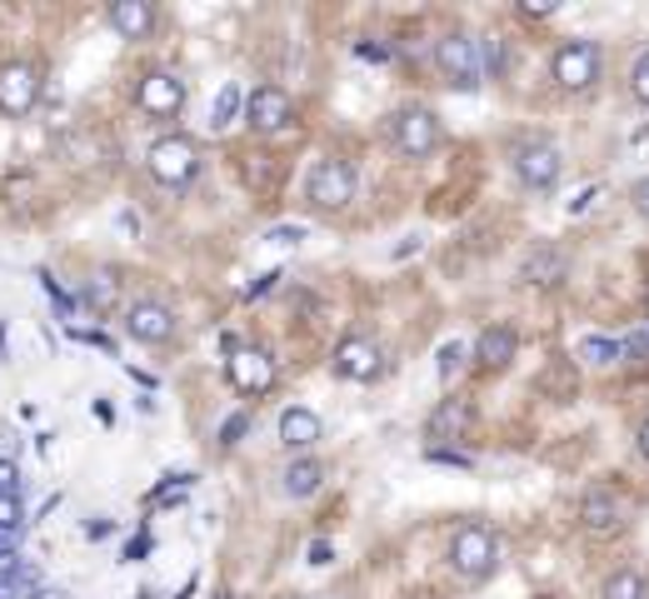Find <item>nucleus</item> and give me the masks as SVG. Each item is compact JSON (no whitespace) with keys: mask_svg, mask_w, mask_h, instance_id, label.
I'll list each match as a JSON object with an SVG mask.
<instances>
[{"mask_svg":"<svg viewBox=\"0 0 649 599\" xmlns=\"http://www.w3.org/2000/svg\"><path fill=\"white\" fill-rule=\"evenodd\" d=\"M110 26L125 40H145L150 30H155V6H150V0H115V6H110Z\"/></svg>","mask_w":649,"mask_h":599,"instance_id":"dca6fc26","label":"nucleus"},{"mask_svg":"<svg viewBox=\"0 0 649 599\" xmlns=\"http://www.w3.org/2000/svg\"><path fill=\"white\" fill-rule=\"evenodd\" d=\"M389 135H395L399 155L409 160H425L439 150V140H445V130H439V115L425 105H405L395 120H389Z\"/></svg>","mask_w":649,"mask_h":599,"instance_id":"39448f33","label":"nucleus"},{"mask_svg":"<svg viewBox=\"0 0 649 599\" xmlns=\"http://www.w3.org/2000/svg\"><path fill=\"white\" fill-rule=\"evenodd\" d=\"M305 200L315 210H345L349 200H355V165L339 155L315 160L305 175Z\"/></svg>","mask_w":649,"mask_h":599,"instance_id":"7ed1b4c3","label":"nucleus"},{"mask_svg":"<svg viewBox=\"0 0 649 599\" xmlns=\"http://www.w3.org/2000/svg\"><path fill=\"white\" fill-rule=\"evenodd\" d=\"M0 525L26 529V505H20V495H0Z\"/></svg>","mask_w":649,"mask_h":599,"instance_id":"a878e982","label":"nucleus"},{"mask_svg":"<svg viewBox=\"0 0 649 599\" xmlns=\"http://www.w3.org/2000/svg\"><path fill=\"white\" fill-rule=\"evenodd\" d=\"M310 565H329V545H325V539H315V545H310Z\"/></svg>","mask_w":649,"mask_h":599,"instance_id":"e433bc0d","label":"nucleus"},{"mask_svg":"<svg viewBox=\"0 0 649 599\" xmlns=\"http://www.w3.org/2000/svg\"><path fill=\"white\" fill-rule=\"evenodd\" d=\"M599 200V185H589V190H579V200H569V215H585L589 205Z\"/></svg>","mask_w":649,"mask_h":599,"instance_id":"473e14b6","label":"nucleus"},{"mask_svg":"<svg viewBox=\"0 0 649 599\" xmlns=\"http://www.w3.org/2000/svg\"><path fill=\"white\" fill-rule=\"evenodd\" d=\"M145 165H150V175H155L160 185L180 190V185H190V180H195V170H200V145H195L190 135H160L155 145H150Z\"/></svg>","mask_w":649,"mask_h":599,"instance_id":"20e7f679","label":"nucleus"},{"mask_svg":"<svg viewBox=\"0 0 649 599\" xmlns=\"http://www.w3.org/2000/svg\"><path fill=\"white\" fill-rule=\"evenodd\" d=\"M515 329L509 325H489V329H479V339H475V359L485 369H505L509 359H515Z\"/></svg>","mask_w":649,"mask_h":599,"instance_id":"f3484780","label":"nucleus"},{"mask_svg":"<svg viewBox=\"0 0 649 599\" xmlns=\"http://www.w3.org/2000/svg\"><path fill=\"white\" fill-rule=\"evenodd\" d=\"M629 90H635V100H645L649 105V50L635 60V70H629Z\"/></svg>","mask_w":649,"mask_h":599,"instance_id":"bb28decb","label":"nucleus"},{"mask_svg":"<svg viewBox=\"0 0 649 599\" xmlns=\"http://www.w3.org/2000/svg\"><path fill=\"white\" fill-rule=\"evenodd\" d=\"M275 280H280V270H270V275H260V280H255V285H250V290H245V295H250V300H255V295H265V290H270V285H275Z\"/></svg>","mask_w":649,"mask_h":599,"instance_id":"f704fd0d","label":"nucleus"},{"mask_svg":"<svg viewBox=\"0 0 649 599\" xmlns=\"http://www.w3.org/2000/svg\"><path fill=\"white\" fill-rule=\"evenodd\" d=\"M339 379H375L379 375V345L365 335H345L335 345V359H329Z\"/></svg>","mask_w":649,"mask_h":599,"instance_id":"ddd939ff","label":"nucleus"},{"mask_svg":"<svg viewBox=\"0 0 649 599\" xmlns=\"http://www.w3.org/2000/svg\"><path fill=\"white\" fill-rule=\"evenodd\" d=\"M629 200H635V210L649 220V175H645V180H635V190H629Z\"/></svg>","mask_w":649,"mask_h":599,"instance_id":"2f4dec72","label":"nucleus"},{"mask_svg":"<svg viewBox=\"0 0 649 599\" xmlns=\"http://www.w3.org/2000/svg\"><path fill=\"white\" fill-rule=\"evenodd\" d=\"M549 70H555V80L565 90H589L599 80V45L595 40H565L555 50V60H549Z\"/></svg>","mask_w":649,"mask_h":599,"instance_id":"6e6552de","label":"nucleus"},{"mask_svg":"<svg viewBox=\"0 0 649 599\" xmlns=\"http://www.w3.org/2000/svg\"><path fill=\"white\" fill-rule=\"evenodd\" d=\"M465 345H459V339H445V345H439V355H435V369H439V379H455L459 369H465Z\"/></svg>","mask_w":649,"mask_h":599,"instance_id":"5701e85b","label":"nucleus"},{"mask_svg":"<svg viewBox=\"0 0 649 599\" xmlns=\"http://www.w3.org/2000/svg\"><path fill=\"white\" fill-rule=\"evenodd\" d=\"M579 355L589 359V365H615L619 359V339H585V345H579Z\"/></svg>","mask_w":649,"mask_h":599,"instance_id":"b1692460","label":"nucleus"},{"mask_svg":"<svg viewBox=\"0 0 649 599\" xmlns=\"http://www.w3.org/2000/svg\"><path fill=\"white\" fill-rule=\"evenodd\" d=\"M135 105L145 110V115H155V120L180 115V105H185V80L170 75V70H150V75L140 80V90H135Z\"/></svg>","mask_w":649,"mask_h":599,"instance_id":"f8f14e48","label":"nucleus"},{"mask_svg":"<svg viewBox=\"0 0 649 599\" xmlns=\"http://www.w3.org/2000/svg\"><path fill=\"white\" fill-rule=\"evenodd\" d=\"M240 105H245V95H240V85H220L215 105H210V130H225L230 120L240 115Z\"/></svg>","mask_w":649,"mask_h":599,"instance_id":"4be33fe9","label":"nucleus"},{"mask_svg":"<svg viewBox=\"0 0 649 599\" xmlns=\"http://www.w3.org/2000/svg\"><path fill=\"white\" fill-rule=\"evenodd\" d=\"M245 429H250V415H230V419H225V429H220V439H225V445H235V439L245 435Z\"/></svg>","mask_w":649,"mask_h":599,"instance_id":"7c9ffc66","label":"nucleus"},{"mask_svg":"<svg viewBox=\"0 0 649 599\" xmlns=\"http://www.w3.org/2000/svg\"><path fill=\"white\" fill-rule=\"evenodd\" d=\"M280 479H285L290 499H310L320 485H325V465H320V459H290V469Z\"/></svg>","mask_w":649,"mask_h":599,"instance_id":"aec40b11","label":"nucleus"},{"mask_svg":"<svg viewBox=\"0 0 649 599\" xmlns=\"http://www.w3.org/2000/svg\"><path fill=\"white\" fill-rule=\"evenodd\" d=\"M559 170H565V155H559L549 140H525V145H515V175L525 190H555Z\"/></svg>","mask_w":649,"mask_h":599,"instance_id":"423d86ee","label":"nucleus"},{"mask_svg":"<svg viewBox=\"0 0 649 599\" xmlns=\"http://www.w3.org/2000/svg\"><path fill=\"white\" fill-rule=\"evenodd\" d=\"M355 50H359V55H365V60H389V50H385V45H369V40H359Z\"/></svg>","mask_w":649,"mask_h":599,"instance_id":"c9c22d12","label":"nucleus"},{"mask_svg":"<svg viewBox=\"0 0 649 599\" xmlns=\"http://www.w3.org/2000/svg\"><path fill=\"white\" fill-rule=\"evenodd\" d=\"M599 599H649V585H645V575H635V569H619V575L605 579Z\"/></svg>","mask_w":649,"mask_h":599,"instance_id":"412c9836","label":"nucleus"},{"mask_svg":"<svg viewBox=\"0 0 649 599\" xmlns=\"http://www.w3.org/2000/svg\"><path fill=\"white\" fill-rule=\"evenodd\" d=\"M469 399H439L435 405V415L425 419V435L429 439H459L469 429Z\"/></svg>","mask_w":649,"mask_h":599,"instance_id":"a211bd4d","label":"nucleus"},{"mask_svg":"<svg viewBox=\"0 0 649 599\" xmlns=\"http://www.w3.org/2000/svg\"><path fill=\"white\" fill-rule=\"evenodd\" d=\"M225 369H230V385H235L240 395H265V389L275 385V359H270L265 349H255V345L230 349Z\"/></svg>","mask_w":649,"mask_h":599,"instance_id":"9d476101","label":"nucleus"},{"mask_svg":"<svg viewBox=\"0 0 649 599\" xmlns=\"http://www.w3.org/2000/svg\"><path fill=\"white\" fill-rule=\"evenodd\" d=\"M499 565V539L489 525H479V519H469V525L455 529V539H449V569L465 579H485L495 575Z\"/></svg>","mask_w":649,"mask_h":599,"instance_id":"f257e3e1","label":"nucleus"},{"mask_svg":"<svg viewBox=\"0 0 649 599\" xmlns=\"http://www.w3.org/2000/svg\"><path fill=\"white\" fill-rule=\"evenodd\" d=\"M435 65H439L449 90H479V80H485L479 40H469L465 30H449V35L435 40Z\"/></svg>","mask_w":649,"mask_h":599,"instance_id":"f03ea898","label":"nucleus"},{"mask_svg":"<svg viewBox=\"0 0 649 599\" xmlns=\"http://www.w3.org/2000/svg\"><path fill=\"white\" fill-rule=\"evenodd\" d=\"M265 240L270 245H300V240H305V225H275Z\"/></svg>","mask_w":649,"mask_h":599,"instance_id":"cd10ccee","label":"nucleus"},{"mask_svg":"<svg viewBox=\"0 0 649 599\" xmlns=\"http://www.w3.org/2000/svg\"><path fill=\"white\" fill-rule=\"evenodd\" d=\"M125 335L140 345H170L175 339V309L160 305V300H135L125 309Z\"/></svg>","mask_w":649,"mask_h":599,"instance_id":"9b49d317","label":"nucleus"},{"mask_svg":"<svg viewBox=\"0 0 649 599\" xmlns=\"http://www.w3.org/2000/svg\"><path fill=\"white\" fill-rule=\"evenodd\" d=\"M245 120H250V130H260V135H280V130L295 125V100H290L280 85H260V90L245 95Z\"/></svg>","mask_w":649,"mask_h":599,"instance_id":"1a4fd4ad","label":"nucleus"},{"mask_svg":"<svg viewBox=\"0 0 649 599\" xmlns=\"http://www.w3.org/2000/svg\"><path fill=\"white\" fill-rule=\"evenodd\" d=\"M519 10H525L529 20H535V16H539V20H545V16H555V6H535V0H525V6H519Z\"/></svg>","mask_w":649,"mask_h":599,"instance_id":"4c0bfd02","label":"nucleus"},{"mask_svg":"<svg viewBox=\"0 0 649 599\" xmlns=\"http://www.w3.org/2000/svg\"><path fill=\"white\" fill-rule=\"evenodd\" d=\"M320 435H325V425H320L315 409L290 405L285 415H280V445H285V449H310Z\"/></svg>","mask_w":649,"mask_h":599,"instance_id":"2eb2a0df","label":"nucleus"},{"mask_svg":"<svg viewBox=\"0 0 649 599\" xmlns=\"http://www.w3.org/2000/svg\"><path fill=\"white\" fill-rule=\"evenodd\" d=\"M429 459H439V465H469V455H459V449H429Z\"/></svg>","mask_w":649,"mask_h":599,"instance_id":"72a5a7b5","label":"nucleus"},{"mask_svg":"<svg viewBox=\"0 0 649 599\" xmlns=\"http://www.w3.org/2000/svg\"><path fill=\"white\" fill-rule=\"evenodd\" d=\"M0 495H20V469L10 459H0Z\"/></svg>","mask_w":649,"mask_h":599,"instance_id":"c756f323","label":"nucleus"},{"mask_svg":"<svg viewBox=\"0 0 649 599\" xmlns=\"http://www.w3.org/2000/svg\"><path fill=\"white\" fill-rule=\"evenodd\" d=\"M579 525H585L589 535H615V529L625 525V495H615L609 485H595L585 495V505H579Z\"/></svg>","mask_w":649,"mask_h":599,"instance_id":"4468645a","label":"nucleus"},{"mask_svg":"<svg viewBox=\"0 0 649 599\" xmlns=\"http://www.w3.org/2000/svg\"><path fill=\"white\" fill-rule=\"evenodd\" d=\"M639 449H645V459H649V419L639 425Z\"/></svg>","mask_w":649,"mask_h":599,"instance_id":"ea45409f","label":"nucleus"},{"mask_svg":"<svg viewBox=\"0 0 649 599\" xmlns=\"http://www.w3.org/2000/svg\"><path fill=\"white\" fill-rule=\"evenodd\" d=\"M85 295H90V305H95V309H110V305H115V275H110V270H100V275L90 280Z\"/></svg>","mask_w":649,"mask_h":599,"instance_id":"393cba45","label":"nucleus"},{"mask_svg":"<svg viewBox=\"0 0 649 599\" xmlns=\"http://www.w3.org/2000/svg\"><path fill=\"white\" fill-rule=\"evenodd\" d=\"M36 100H40V70L30 60H6L0 65V115L20 120L36 110Z\"/></svg>","mask_w":649,"mask_h":599,"instance_id":"0eeeda50","label":"nucleus"},{"mask_svg":"<svg viewBox=\"0 0 649 599\" xmlns=\"http://www.w3.org/2000/svg\"><path fill=\"white\" fill-rule=\"evenodd\" d=\"M20 535H26V529H6V525H0V565H10V559H16Z\"/></svg>","mask_w":649,"mask_h":599,"instance_id":"c85d7f7f","label":"nucleus"},{"mask_svg":"<svg viewBox=\"0 0 649 599\" xmlns=\"http://www.w3.org/2000/svg\"><path fill=\"white\" fill-rule=\"evenodd\" d=\"M569 275V255L565 250H535V255L525 260V265H519V280H525V285H559V280Z\"/></svg>","mask_w":649,"mask_h":599,"instance_id":"6ab92c4d","label":"nucleus"},{"mask_svg":"<svg viewBox=\"0 0 649 599\" xmlns=\"http://www.w3.org/2000/svg\"><path fill=\"white\" fill-rule=\"evenodd\" d=\"M409 250H415V255H419V235H409V240H405V245H395V260H405V255H409Z\"/></svg>","mask_w":649,"mask_h":599,"instance_id":"58836bf2","label":"nucleus"}]
</instances>
